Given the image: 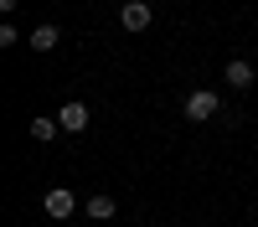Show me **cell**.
Here are the masks:
<instances>
[{
	"label": "cell",
	"mask_w": 258,
	"mask_h": 227,
	"mask_svg": "<svg viewBox=\"0 0 258 227\" xmlns=\"http://www.w3.org/2000/svg\"><path fill=\"white\" fill-rule=\"evenodd\" d=\"M16 41H21V31H16V26H11V21H6V26H0V47H6V52H11V47H16Z\"/></svg>",
	"instance_id": "cell-9"
},
{
	"label": "cell",
	"mask_w": 258,
	"mask_h": 227,
	"mask_svg": "<svg viewBox=\"0 0 258 227\" xmlns=\"http://www.w3.org/2000/svg\"><path fill=\"white\" fill-rule=\"evenodd\" d=\"M217 103H222V98H217V93H212V88H197V93H191V98L181 103V114H186L191 124H207L212 114H217Z\"/></svg>",
	"instance_id": "cell-1"
},
{
	"label": "cell",
	"mask_w": 258,
	"mask_h": 227,
	"mask_svg": "<svg viewBox=\"0 0 258 227\" xmlns=\"http://www.w3.org/2000/svg\"><path fill=\"white\" fill-rule=\"evenodd\" d=\"M88 103H78V98H68V103H62V114H57V124H62V134H83V129H88Z\"/></svg>",
	"instance_id": "cell-2"
},
{
	"label": "cell",
	"mask_w": 258,
	"mask_h": 227,
	"mask_svg": "<svg viewBox=\"0 0 258 227\" xmlns=\"http://www.w3.org/2000/svg\"><path fill=\"white\" fill-rule=\"evenodd\" d=\"M78 212V196L68 191V186H52V191H47V217H57V222H68Z\"/></svg>",
	"instance_id": "cell-4"
},
{
	"label": "cell",
	"mask_w": 258,
	"mask_h": 227,
	"mask_svg": "<svg viewBox=\"0 0 258 227\" xmlns=\"http://www.w3.org/2000/svg\"><path fill=\"white\" fill-rule=\"evenodd\" d=\"M57 36H62V31L52 26V21H41V26H31V47H36V52H52Z\"/></svg>",
	"instance_id": "cell-6"
},
{
	"label": "cell",
	"mask_w": 258,
	"mask_h": 227,
	"mask_svg": "<svg viewBox=\"0 0 258 227\" xmlns=\"http://www.w3.org/2000/svg\"><path fill=\"white\" fill-rule=\"evenodd\" d=\"M16 6H21V0H0V11H6V16H11V11H16Z\"/></svg>",
	"instance_id": "cell-10"
},
{
	"label": "cell",
	"mask_w": 258,
	"mask_h": 227,
	"mask_svg": "<svg viewBox=\"0 0 258 227\" xmlns=\"http://www.w3.org/2000/svg\"><path fill=\"white\" fill-rule=\"evenodd\" d=\"M57 134H62V124H57V119H47V114L31 119V139H57Z\"/></svg>",
	"instance_id": "cell-8"
},
{
	"label": "cell",
	"mask_w": 258,
	"mask_h": 227,
	"mask_svg": "<svg viewBox=\"0 0 258 227\" xmlns=\"http://www.w3.org/2000/svg\"><path fill=\"white\" fill-rule=\"evenodd\" d=\"M119 21H124V31H145L150 21H155V11H150L145 0H129V6L119 11Z\"/></svg>",
	"instance_id": "cell-5"
},
{
	"label": "cell",
	"mask_w": 258,
	"mask_h": 227,
	"mask_svg": "<svg viewBox=\"0 0 258 227\" xmlns=\"http://www.w3.org/2000/svg\"><path fill=\"white\" fill-rule=\"evenodd\" d=\"M88 217H93V222H109V217H114V196H103V191L88 196Z\"/></svg>",
	"instance_id": "cell-7"
},
{
	"label": "cell",
	"mask_w": 258,
	"mask_h": 227,
	"mask_svg": "<svg viewBox=\"0 0 258 227\" xmlns=\"http://www.w3.org/2000/svg\"><path fill=\"white\" fill-rule=\"evenodd\" d=\"M222 72H227V88H238V93H248L253 83H258V72H253V62H248V57H232Z\"/></svg>",
	"instance_id": "cell-3"
}]
</instances>
